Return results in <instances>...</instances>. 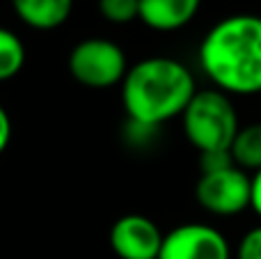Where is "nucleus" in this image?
<instances>
[{
	"mask_svg": "<svg viewBox=\"0 0 261 259\" xmlns=\"http://www.w3.org/2000/svg\"><path fill=\"white\" fill-rule=\"evenodd\" d=\"M199 67L225 94H261V16L234 14L218 21L199 44Z\"/></svg>",
	"mask_w": 261,
	"mask_h": 259,
	"instance_id": "obj_1",
	"label": "nucleus"
},
{
	"mask_svg": "<svg viewBox=\"0 0 261 259\" xmlns=\"http://www.w3.org/2000/svg\"><path fill=\"white\" fill-rule=\"evenodd\" d=\"M195 92V76L184 62L153 55L128 67L122 81V108L130 124L153 131L181 117Z\"/></svg>",
	"mask_w": 261,
	"mask_h": 259,
	"instance_id": "obj_2",
	"label": "nucleus"
},
{
	"mask_svg": "<svg viewBox=\"0 0 261 259\" xmlns=\"http://www.w3.org/2000/svg\"><path fill=\"white\" fill-rule=\"evenodd\" d=\"M184 136L199 151H229L239 133V115L229 94L216 90H197L181 115Z\"/></svg>",
	"mask_w": 261,
	"mask_h": 259,
	"instance_id": "obj_3",
	"label": "nucleus"
},
{
	"mask_svg": "<svg viewBox=\"0 0 261 259\" xmlns=\"http://www.w3.org/2000/svg\"><path fill=\"white\" fill-rule=\"evenodd\" d=\"M67 69L76 83L90 90H108L122 85L128 71L126 53L122 46L106 37H87L71 48Z\"/></svg>",
	"mask_w": 261,
	"mask_h": 259,
	"instance_id": "obj_4",
	"label": "nucleus"
},
{
	"mask_svg": "<svg viewBox=\"0 0 261 259\" xmlns=\"http://www.w3.org/2000/svg\"><path fill=\"white\" fill-rule=\"evenodd\" d=\"M195 200L211 216H239L250 209V177L239 165L202 172L195 186Z\"/></svg>",
	"mask_w": 261,
	"mask_h": 259,
	"instance_id": "obj_5",
	"label": "nucleus"
},
{
	"mask_svg": "<svg viewBox=\"0 0 261 259\" xmlns=\"http://www.w3.org/2000/svg\"><path fill=\"white\" fill-rule=\"evenodd\" d=\"M158 259H231V248L213 225L186 223L163 237Z\"/></svg>",
	"mask_w": 261,
	"mask_h": 259,
	"instance_id": "obj_6",
	"label": "nucleus"
},
{
	"mask_svg": "<svg viewBox=\"0 0 261 259\" xmlns=\"http://www.w3.org/2000/svg\"><path fill=\"white\" fill-rule=\"evenodd\" d=\"M165 234L151 218L126 214L110 227V248L119 259H158Z\"/></svg>",
	"mask_w": 261,
	"mask_h": 259,
	"instance_id": "obj_7",
	"label": "nucleus"
},
{
	"mask_svg": "<svg viewBox=\"0 0 261 259\" xmlns=\"http://www.w3.org/2000/svg\"><path fill=\"white\" fill-rule=\"evenodd\" d=\"M202 0H140V16L156 32H176L186 28L199 12Z\"/></svg>",
	"mask_w": 261,
	"mask_h": 259,
	"instance_id": "obj_8",
	"label": "nucleus"
},
{
	"mask_svg": "<svg viewBox=\"0 0 261 259\" xmlns=\"http://www.w3.org/2000/svg\"><path fill=\"white\" fill-rule=\"evenodd\" d=\"M12 9L28 28L48 32L67 23L73 0H12Z\"/></svg>",
	"mask_w": 261,
	"mask_h": 259,
	"instance_id": "obj_9",
	"label": "nucleus"
},
{
	"mask_svg": "<svg viewBox=\"0 0 261 259\" xmlns=\"http://www.w3.org/2000/svg\"><path fill=\"white\" fill-rule=\"evenodd\" d=\"M231 159L245 172H257L261 170V122L241 126L234 142L229 147Z\"/></svg>",
	"mask_w": 261,
	"mask_h": 259,
	"instance_id": "obj_10",
	"label": "nucleus"
},
{
	"mask_svg": "<svg viewBox=\"0 0 261 259\" xmlns=\"http://www.w3.org/2000/svg\"><path fill=\"white\" fill-rule=\"evenodd\" d=\"M25 64V46L9 28H0V83L12 81Z\"/></svg>",
	"mask_w": 261,
	"mask_h": 259,
	"instance_id": "obj_11",
	"label": "nucleus"
},
{
	"mask_svg": "<svg viewBox=\"0 0 261 259\" xmlns=\"http://www.w3.org/2000/svg\"><path fill=\"white\" fill-rule=\"evenodd\" d=\"M99 14L113 25H126L138 21L140 0H99Z\"/></svg>",
	"mask_w": 261,
	"mask_h": 259,
	"instance_id": "obj_12",
	"label": "nucleus"
},
{
	"mask_svg": "<svg viewBox=\"0 0 261 259\" xmlns=\"http://www.w3.org/2000/svg\"><path fill=\"white\" fill-rule=\"evenodd\" d=\"M236 259H261V225L243 234L236 248Z\"/></svg>",
	"mask_w": 261,
	"mask_h": 259,
	"instance_id": "obj_13",
	"label": "nucleus"
},
{
	"mask_svg": "<svg viewBox=\"0 0 261 259\" xmlns=\"http://www.w3.org/2000/svg\"><path fill=\"white\" fill-rule=\"evenodd\" d=\"M250 209L261 218V170L250 177Z\"/></svg>",
	"mask_w": 261,
	"mask_h": 259,
	"instance_id": "obj_14",
	"label": "nucleus"
},
{
	"mask_svg": "<svg viewBox=\"0 0 261 259\" xmlns=\"http://www.w3.org/2000/svg\"><path fill=\"white\" fill-rule=\"evenodd\" d=\"M9 140H12V119H9L7 110L0 106V154L9 147Z\"/></svg>",
	"mask_w": 261,
	"mask_h": 259,
	"instance_id": "obj_15",
	"label": "nucleus"
}]
</instances>
